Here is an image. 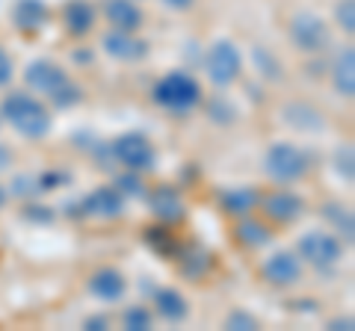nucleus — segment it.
Wrapping results in <instances>:
<instances>
[{
  "mask_svg": "<svg viewBox=\"0 0 355 331\" xmlns=\"http://www.w3.org/2000/svg\"><path fill=\"white\" fill-rule=\"evenodd\" d=\"M113 186H116V190L125 195V198H146V193H148L146 181H142V172H130V169L121 172L119 178L113 181Z\"/></svg>",
  "mask_w": 355,
  "mask_h": 331,
  "instance_id": "obj_28",
  "label": "nucleus"
},
{
  "mask_svg": "<svg viewBox=\"0 0 355 331\" xmlns=\"http://www.w3.org/2000/svg\"><path fill=\"white\" fill-rule=\"evenodd\" d=\"M146 242H148V249H151V251H157V255L166 258V260H175L178 249H181L178 237L169 231V225H163V222L146 228Z\"/></svg>",
  "mask_w": 355,
  "mask_h": 331,
  "instance_id": "obj_25",
  "label": "nucleus"
},
{
  "mask_svg": "<svg viewBox=\"0 0 355 331\" xmlns=\"http://www.w3.org/2000/svg\"><path fill=\"white\" fill-rule=\"evenodd\" d=\"M151 101L175 116H187L202 104V86L190 71H169L154 83Z\"/></svg>",
  "mask_w": 355,
  "mask_h": 331,
  "instance_id": "obj_2",
  "label": "nucleus"
},
{
  "mask_svg": "<svg viewBox=\"0 0 355 331\" xmlns=\"http://www.w3.org/2000/svg\"><path fill=\"white\" fill-rule=\"evenodd\" d=\"M36 184H39V193H53V190H60V186L71 184V175L65 169H48V172L36 175Z\"/></svg>",
  "mask_w": 355,
  "mask_h": 331,
  "instance_id": "obj_32",
  "label": "nucleus"
},
{
  "mask_svg": "<svg viewBox=\"0 0 355 331\" xmlns=\"http://www.w3.org/2000/svg\"><path fill=\"white\" fill-rule=\"evenodd\" d=\"M98 21V12L92 6V0H69L62 6V24L71 36H89Z\"/></svg>",
  "mask_w": 355,
  "mask_h": 331,
  "instance_id": "obj_20",
  "label": "nucleus"
},
{
  "mask_svg": "<svg viewBox=\"0 0 355 331\" xmlns=\"http://www.w3.org/2000/svg\"><path fill=\"white\" fill-rule=\"evenodd\" d=\"M331 86L340 98L355 95V48L347 45L338 51L335 62H331Z\"/></svg>",
  "mask_w": 355,
  "mask_h": 331,
  "instance_id": "obj_21",
  "label": "nucleus"
},
{
  "mask_svg": "<svg viewBox=\"0 0 355 331\" xmlns=\"http://www.w3.org/2000/svg\"><path fill=\"white\" fill-rule=\"evenodd\" d=\"M113 160L121 163L130 172H154L157 169V148L151 145V139L139 130H128V134L116 136L110 142Z\"/></svg>",
  "mask_w": 355,
  "mask_h": 331,
  "instance_id": "obj_5",
  "label": "nucleus"
},
{
  "mask_svg": "<svg viewBox=\"0 0 355 331\" xmlns=\"http://www.w3.org/2000/svg\"><path fill=\"white\" fill-rule=\"evenodd\" d=\"M101 12H104L110 27L125 30V33H137L142 27V21H146V15H142L137 0H104Z\"/></svg>",
  "mask_w": 355,
  "mask_h": 331,
  "instance_id": "obj_17",
  "label": "nucleus"
},
{
  "mask_svg": "<svg viewBox=\"0 0 355 331\" xmlns=\"http://www.w3.org/2000/svg\"><path fill=\"white\" fill-rule=\"evenodd\" d=\"M169 9H175V12H187V9L196 6V0H163Z\"/></svg>",
  "mask_w": 355,
  "mask_h": 331,
  "instance_id": "obj_41",
  "label": "nucleus"
},
{
  "mask_svg": "<svg viewBox=\"0 0 355 331\" xmlns=\"http://www.w3.org/2000/svg\"><path fill=\"white\" fill-rule=\"evenodd\" d=\"M205 71L207 80L216 86V89H228L231 83L240 80L243 74V53L231 39H219L207 48L205 53Z\"/></svg>",
  "mask_w": 355,
  "mask_h": 331,
  "instance_id": "obj_4",
  "label": "nucleus"
},
{
  "mask_svg": "<svg viewBox=\"0 0 355 331\" xmlns=\"http://www.w3.org/2000/svg\"><path fill=\"white\" fill-rule=\"evenodd\" d=\"M296 255L311 267L329 269L343 258V240L338 234H329V231H305L296 242Z\"/></svg>",
  "mask_w": 355,
  "mask_h": 331,
  "instance_id": "obj_7",
  "label": "nucleus"
},
{
  "mask_svg": "<svg viewBox=\"0 0 355 331\" xmlns=\"http://www.w3.org/2000/svg\"><path fill=\"white\" fill-rule=\"evenodd\" d=\"M24 219L27 222H36V225H51L53 219H57V211H53V207H44V204H27Z\"/></svg>",
  "mask_w": 355,
  "mask_h": 331,
  "instance_id": "obj_36",
  "label": "nucleus"
},
{
  "mask_svg": "<svg viewBox=\"0 0 355 331\" xmlns=\"http://www.w3.org/2000/svg\"><path fill=\"white\" fill-rule=\"evenodd\" d=\"M65 80H71V77L53 60H33L24 69V83L33 92H42V95H51L53 89H60Z\"/></svg>",
  "mask_w": 355,
  "mask_h": 331,
  "instance_id": "obj_13",
  "label": "nucleus"
},
{
  "mask_svg": "<svg viewBox=\"0 0 355 331\" xmlns=\"http://www.w3.org/2000/svg\"><path fill=\"white\" fill-rule=\"evenodd\" d=\"M225 328H231V331H254L258 328V319H254L249 311H231L225 316Z\"/></svg>",
  "mask_w": 355,
  "mask_h": 331,
  "instance_id": "obj_35",
  "label": "nucleus"
},
{
  "mask_svg": "<svg viewBox=\"0 0 355 331\" xmlns=\"http://www.w3.org/2000/svg\"><path fill=\"white\" fill-rule=\"evenodd\" d=\"M234 237H237V242L243 249L254 251V249H263V246H270L272 242V228L249 213V216H240V222L234 228Z\"/></svg>",
  "mask_w": 355,
  "mask_h": 331,
  "instance_id": "obj_23",
  "label": "nucleus"
},
{
  "mask_svg": "<svg viewBox=\"0 0 355 331\" xmlns=\"http://www.w3.org/2000/svg\"><path fill=\"white\" fill-rule=\"evenodd\" d=\"M282 116H284V125H291L293 130H299V134H317V130L326 127L323 113H320L314 104H308V101H291V104H284Z\"/></svg>",
  "mask_w": 355,
  "mask_h": 331,
  "instance_id": "obj_18",
  "label": "nucleus"
},
{
  "mask_svg": "<svg viewBox=\"0 0 355 331\" xmlns=\"http://www.w3.org/2000/svg\"><path fill=\"white\" fill-rule=\"evenodd\" d=\"M83 328H86V331H107V328H110V316H107V314L86 316V319H83Z\"/></svg>",
  "mask_w": 355,
  "mask_h": 331,
  "instance_id": "obj_38",
  "label": "nucleus"
},
{
  "mask_svg": "<svg viewBox=\"0 0 355 331\" xmlns=\"http://www.w3.org/2000/svg\"><path fill=\"white\" fill-rule=\"evenodd\" d=\"M48 3L44 0H15L12 6V24L21 33H39L48 24Z\"/></svg>",
  "mask_w": 355,
  "mask_h": 331,
  "instance_id": "obj_22",
  "label": "nucleus"
},
{
  "mask_svg": "<svg viewBox=\"0 0 355 331\" xmlns=\"http://www.w3.org/2000/svg\"><path fill=\"white\" fill-rule=\"evenodd\" d=\"M252 65L258 69L261 77H266V80H272V83H279L284 71H282V60L275 57L272 51H266L263 45H254L252 48Z\"/></svg>",
  "mask_w": 355,
  "mask_h": 331,
  "instance_id": "obj_26",
  "label": "nucleus"
},
{
  "mask_svg": "<svg viewBox=\"0 0 355 331\" xmlns=\"http://www.w3.org/2000/svg\"><path fill=\"white\" fill-rule=\"evenodd\" d=\"M48 98H51V104H53V107H60V109H71V107H77V104L83 101V89H80L77 83L65 80V83L60 86V89H53Z\"/></svg>",
  "mask_w": 355,
  "mask_h": 331,
  "instance_id": "obj_30",
  "label": "nucleus"
},
{
  "mask_svg": "<svg viewBox=\"0 0 355 331\" xmlns=\"http://www.w3.org/2000/svg\"><path fill=\"white\" fill-rule=\"evenodd\" d=\"M0 121H3V118H0Z\"/></svg>",
  "mask_w": 355,
  "mask_h": 331,
  "instance_id": "obj_44",
  "label": "nucleus"
},
{
  "mask_svg": "<svg viewBox=\"0 0 355 331\" xmlns=\"http://www.w3.org/2000/svg\"><path fill=\"white\" fill-rule=\"evenodd\" d=\"M175 260H178V272L190 281H202L210 275V269H214V255H210V249L202 246V242H187V246H181Z\"/></svg>",
  "mask_w": 355,
  "mask_h": 331,
  "instance_id": "obj_14",
  "label": "nucleus"
},
{
  "mask_svg": "<svg viewBox=\"0 0 355 331\" xmlns=\"http://www.w3.org/2000/svg\"><path fill=\"white\" fill-rule=\"evenodd\" d=\"M86 290L95 296L98 302H119L128 293V278L116 267H101L89 275Z\"/></svg>",
  "mask_w": 355,
  "mask_h": 331,
  "instance_id": "obj_15",
  "label": "nucleus"
},
{
  "mask_svg": "<svg viewBox=\"0 0 355 331\" xmlns=\"http://www.w3.org/2000/svg\"><path fill=\"white\" fill-rule=\"evenodd\" d=\"M12 163H15V154H12V148L0 142V172H6Z\"/></svg>",
  "mask_w": 355,
  "mask_h": 331,
  "instance_id": "obj_40",
  "label": "nucleus"
},
{
  "mask_svg": "<svg viewBox=\"0 0 355 331\" xmlns=\"http://www.w3.org/2000/svg\"><path fill=\"white\" fill-rule=\"evenodd\" d=\"M151 323H154V314L146 305H130V307H125V314H121V325L128 331H148Z\"/></svg>",
  "mask_w": 355,
  "mask_h": 331,
  "instance_id": "obj_29",
  "label": "nucleus"
},
{
  "mask_svg": "<svg viewBox=\"0 0 355 331\" xmlns=\"http://www.w3.org/2000/svg\"><path fill=\"white\" fill-rule=\"evenodd\" d=\"M6 202H9V193H6V186L0 184V211H3V207H6Z\"/></svg>",
  "mask_w": 355,
  "mask_h": 331,
  "instance_id": "obj_43",
  "label": "nucleus"
},
{
  "mask_svg": "<svg viewBox=\"0 0 355 331\" xmlns=\"http://www.w3.org/2000/svg\"><path fill=\"white\" fill-rule=\"evenodd\" d=\"M287 36H291L296 51L311 53V57L329 51V45H331L329 24L317 12H308V9H305V12H296L291 18V24H287Z\"/></svg>",
  "mask_w": 355,
  "mask_h": 331,
  "instance_id": "obj_6",
  "label": "nucleus"
},
{
  "mask_svg": "<svg viewBox=\"0 0 355 331\" xmlns=\"http://www.w3.org/2000/svg\"><path fill=\"white\" fill-rule=\"evenodd\" d=\"M335 172L347 184L355 181V151H352V145H338V151H335Z\"/></svg>",
  "mask_w": 355,
  "mask_h": 331,
  "instance_id": "obj_31",
  "label": "nucleus"
},
{
  "mask_svg": "<svg viewBox=\"0 0 355 331\" xmlns=\"http://www.w3.org/2000/svg\"><path fill=\"white\" fill-rule=\"evenodd\" d=\"M261 275L266 284L272 287H293L302 281V260H299L296 251H272L270 258L263 260Z\"/></svg>",
  "mask_w": 355,
  "mask_h": 331,
  "instance_id": "obj_9",
  "label": "nucleus"
},
{
  "mask_svg": "<svg viewBox=\"0 0 355 331\" xmlns=\"http://www.w3.org/2000/svg\"><path fill=\"white\" fill-rule=\"evenodd\" d=\"M146 198H148V207H151L154 219H160L163 225H178V222L187 219V204H184L181 193H178L172 184L154 186V190L146 193Z\"/></svg>",
  "mask_w": 355,
  "mask_h": 331,
  "instance_id": "obj_10",
  "label": "nucleus"
},
{
  "mask_svg": "<svg viewBox=\"0 0 355 331\" xmlns=\"http://www.w3.org/2000/svg\"><path fill=\"white\" fill-rule=\"evenodd\" d=\"M0 118L6 121L9 127L21 134L24 139H44L53 127L51 109L48 104H42L36 95L30 92H9L0 104Z\"/></svg>",
  "mask_w": 355,
  "mask_h": 331,
  "instance_id": "obj_1",
  "label": "nucleus"
},
{
  "mask_svg": "<svg viewBox=\"0 0 355 331\" xmlns=\"http://www.w3.org/2000/svg\"><path fill=\"white\" fill-rule=\"evenodd\" d=\"M261 207L272 225H293L305 213V198L291 190H275L270 195H261Z\"/></svg>",
  "mask_w": 355,
  "mask_h": 331,
  "instance_id": "obj_8",
  "label": "nucleus"
},
{
  "mask_svg": "<svg viewBox=\"0 0 355 331\" xmlns=\"http://www.w3.org/2000/svg\"><path fill=\"white\" fill-rule=\"evenodd\" d=\"M101 48L107 57H113L119 62H139L148 57V42H142V39H137V33H125V30L104 33Z\"/></svg>",
  "mask_w": 355,
  "mask_h": 331,
  "instance_id": "obj_11",
  "label": "nucleus"
},
{
  "mask_svg": "<svg viewBox=\"0 0 355 331\" xmlns=\"http://www.w3.org/2000/svg\"><path fill=\"white\" fill-rule=\"evenodd\" d=\"M154 314H157L163 323H184L187 316H190V305H187V296L178 293L175 287H160V290H154Z\"/></svg>",
  "mask_w": 355,
  "mask_h": 331,
  "instance_id": "obj_19",
  "label": "nucleus"
},
{
  "mask_svg": "<svg viewBox=\"0 0 355 331\" xmlns=\"http://www.w3.org/2000/svg\"><path fill=\"white\" fill-rule=\"evenodd\" d=\"M335 24L352 36L355 33V0H338L335 3Z\"/></svg>",
  "mask_w": 355,
  "mask_h": 331,
  "instance_id": "obj_33",
  "label": "nucleus"
},
{
  "mask_svg": "<svg viewBox=\"0 0 355 331\" xmlns=\"http://www.w3.org/2000/svg\"><path fill=\"white\" fill-rule=\"evenodd\" d=\"M311 169V157L291 142H275L263 154V172L266 178H272L275 184H296L302 181Z\"/></svg>",
  "mask_w": 355,
  "mask_h": 331,
  "instance_id": "obj_3",
  "label": "nucleus"
},
{
  "mask_svg": "<svg viewBox=\"0 0 355 331\" xmlns=\"http://www.w3.org/2000/svg\"><path fill=\"white\" fill-rule=\"evenodd\" d=\"M71 60H74V62H86V65H89V62H92V51H89V48H77V51L71 53Z\"/></svg>",
  "mask_w": 355,
  "mask_h": 331,
  "instance_id": "obj_42",
  "label": "nucleus"
},
{
  "mask_svg": "<svg viewBox=\"0 0 355 331\" xmlns=\"http://www.w3.org/2000/svg\"><path fill=\"white\" fill-rule=\"evenodd\" d=\"M326 328H329V331H352V328H355V319H352V316H338V319H329Z\"/></svg>",
  "mask_w": 355,
  "mask_h": 331,
  "instance_id": "obj_39",
  "label": "nucleus"
},
{
  "mask_svg": "<svg viewBox=\"0 0 355 331\" xmlns=\"http://www.w3.org/2000/svg\"><path fill=\"white\" fill-rule=\"evenodd\" d=\"M12 74H15L12 57L6 53V48H0V86H6L9 80H12Z\"/></svg>",
  "mask_w": 355,
  "mask_h": 331,
  "instance_id": "obj_37",
  "label": "nucleus"
},
{
  "mask_svg": "<svg viewBox=\"0 0 355 331\" xmlns=\"http://www.w3.org/2000/svg\"><path fill=\"white\" fill-rule=\"evenodd\" d=\"M216 202L228 216H249L252 211L261 207V193H258V186H252V184H240V186L222 190L216 195Z\"/></svg>",
  "mask_w": 355,
  "mask_h": 331,
  "instance_id": "obj_16",
  "label": "nucleus"
},
{
  "mask_svg": "<svg viewBox=\"0 0 355 331\" xmlns=\"http://www.w3.org/2000/svg\"><path fill=\"white\" fill-rule=\"evenodd\" d=\"M205 113H207V118L214 121V125H222V127H228V125H234V121H237V109H234V104H231L225 95H214V98H210V101L205 104Z\"/></svg>",
  "mask_w": 355,
  "mask_h": 331,
  "instance_id": "obj_27",
  "label": "nucleus"
},
{
  "mask_svg": "<svg viewBox=\"0 0 355 331\" xmlns=\"http://www.w3.org/2000/svg\"><path fill=\"white\" fill-rule=\"evenodd\" d=\"M6 193H12V198H24V202H27V198H33V195L39 193L36 175H15Z\"/></svg>",
  "mask_w": 355,
  "mask_h": 331,
  "instance_id": "obj_34",
  "label": "nucleus"
},
{
  "mask_svg": "<svg viewBox=\"0 0 355 331\" xmlns=\"http://www.w3.org/2000/svg\"><path fill=\"white\" fill-rule=\"evenodd\" d=\"M323 219L335 225V234H338L340 240H347V242L355 240V216H352V211H349L347 204H340V202H326V204H323Z\"/></svg>",
  "mask_w": 355,
  "mask_h": 331,
  "instance_id": "obj_24",
  "label": "nucleus"
},
{
  "mask_svg": "<svg viewBox=\"0 0 355 331\" xmlns=\"http://www.w3.org/2000/svg\"><path fill=\"white\" fill-rule=\"evenodd\" d=\"M83 204V216L92 219H119L125 211V195H121L116 186H98L89 195L80 198Z\"/></svg>",
  "mask_w": 355,
  "mask_h": 331,
  "instance_id": "obj_12",
  "label": "nucleus"
}]
</instances>
